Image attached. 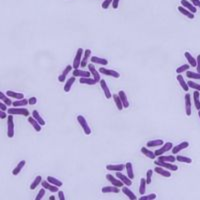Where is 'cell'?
I'll return each instance as SVG.
<instances>
[{"label":"cell","instance_id":"1","mask_svg":"<svg viewBox=\"0 0 200 200\" xmlns=\"http://www.w3.org/2000/svg\"><path fill=\"white\" fill-rule=\"evenodd\" d=\"M8 114L12 115H21V116H29V111L26 108H21V107H14V108H8Z\"/></svg>","mask_w":200,"mask_h":200},{"label":"cell","instance_id":"2","mask_svg":"<svg viewBox=\"0 0 200 200\" xmlns=\"http://www.w3.org/2000/svg\"><path fill=\"white\" fill-rule=\"evenodd\" d=\"M83 54H84V50L82 48H78L77 51H76L75 57H74V60H73V64H72L74 69H78L80 67L82 58H83Z\"/></svg>","mask_w":200,"mask_h":200},{"label":"cell","instance_id":"3","mask_svg":"<svg viewBox=\"0 0 200 200\" xmlns=\"http://www.w3.org/2000/svg\"><path fill=\"white\" fill-rule=\"evenodd\" d=\"M77 121L80 124V126L82 127V129H83L84 133L86 135H90L91 134V128L88 125V123H87L85 117L83 115H78L77 116Z\"/></svg>","mask_w":200,"mask_h":200},{"label":"cell","instance_id":"4","mask_svg":"<svg viewBox=\"0 0 200 200\" xmlns=\"http://www.w3.org/2000/svg\"><path fill=\"white\" fill-rule=\"evenodd\" d=\"M7 136L9 138H13L14 136V120L12 114H8L7 117Z\"/></svg>","mask_w":200,"mask_h":200},{"label":"cell","instance_id":"5","mask_svg":"<svg viewBox=\"0 0 200 200\" xmlns=\"http://www.w3.org/2000/svg\"><path fill=\"white\" fill-rule=\"evenodd\" d=\"M173 148V145L171 142H166L164 143V144L161 146V148H159V149H156L154 152H155V155L156 156H161L163 155L165 152H168L169 150H171Z\"/></svg>","mask_w":200,"mask_h":200},{"label":"cell","instance_id":"6","mask_svg":"<svg viewBox=\"0 0 200 200\" xmlns=\"http://www.w3.org/2000/svg\"><path fill=\"white\" fill-rule=\"evenodd\" d=\"M155 165H158V166H162L164 168H166L168 169V170H170V171H176L178 170V166L175 165V164H173V163H170V162H164V161H159V160H157L154 162Z\"/></svg>","mask_w":200,"mask_h":200},{"label":"cell","instance_id":"7","mask_svg":"<svg viewBox=\"0 0 200 200\" xmlns=\"http://www.w3.org/2000/svg\"><path fill=\"white\" fill-rule=\"evenodd\" d=\"M105 177H106L107 180H108L112 184V185H115V186L119 187V188L124 186V183H123L119 178L115 177L114 175H112V174H106Z\"/></svg>","mask_w":200,"mask_h":200},{"label":"cell","instance_id":"8","mask_svg":"<svg viewBox=\"0 0 200 200\" xmlns=\"http://www.w3.org/2000/svg\"><path fill=\"white\" fill-rule=\"evenodd\" d=\"M99 72L101 74H104L106 76H111V77H114V78H119L120 77V74L117 72V71L112 70V69H108V68H105V67L99 68Z\"/></svg>","mask_w":200,"mask_h":200},{"label":"cell","instance_id":"9","mask_svg":"<svg viewBox=\"0 0 200 200\" xmlns=\"http://www.w3.org/2000/svg\"><path fill=\"white\" fill-rule=\"evenodd\" d=\"M87 67H88V70L90 71L92 77H93L97 82H100V80H101V79H100V72L95 68V66H94L93 64H92V62L87 65Z\"/></svg>","mask_w":200,"mask_h":200},{"label":"cell","instance_id":"10","mask_svg":"<svg viewBox=\"0 0 200 200\" xmlns=\"http://www.w3.org/2000/svg\"><path fill=\"white\" fill-rule=\"evenodd\" d=\"M154 172H156L157 174H159V175H161V176H163V177H170V176H171L170 170H168V169L164 168V167H162V166L156 165V167L154 168Z\"/></svg>","mask_w":200,"mask_h":200},{"label":"cell","instance_id":"11","mask_svg":"<svg viewBox=\"0 0 200 200\" xmlns=\"http://www.w3.org/2000/svg\"><path fill=\"white\" fill-rule=\"evenodd\" d=\"M41 184H42V187H44L45 189H47V190H49L51 192H58L59 191V187L54 185V184H52V183H50L48 180H42Z\"/></svg>","mask_w":200,"mask_h":200},{"label":"cell","instance_id":"12","mask_svg":"<svg viewBox=\"0 0 200 200\" xmlns=\"http://www.w3.org/2000/svg\"><path fill=\"white\" fill-rule=\"evenodd\" d=\"M184 100H185V113L187 116L191 115V97L190 94L187 93L184 96Z\"/></svg>","mask_w":200,"mask_h":200},{"label":"cell","instance_id":"13","mask_svg":"<svg viewBox=\"0 0 200 200\" xmlns=\"http://www.w3.org/2000/svg\"><path fill=\"white\" fill-rule=\"evenodd\" d=\"M125 165L124 164H108L106 166V169L108 171H116V172H122L124 170Z\"/></svg>","mask_w":200,"mask_h":200},{"label":"cell","instance_id":"14","mask_svg":"<svg viewBox=\"0 0 200 200\" xmlns=\"http://www.w3.org/2000/svg\"><path fill=\"white\" fill-rule=\"evenodd\" d=\"M72 74H73V76H75V77H79V78L90 77L91 76V73H90L89 70L86 71V70H81V69H74Z\"/></svg>","mask_w":200,"mask_h":200},{"label":"cell","instance_id":"15","mask_svg":"<svg viewBox=\"0 0 200 200\" xmlns=\"http://www.w3.org/2000/svg\"><path fill=\"white\" fill-rule=\"evenodd\" d=\"M180 4L182 5L183 7H185L186 9H188L189 11H191V12L194 13V14H195V13L197 12L196 7L194 6V4H193L191 1H188V0H181Z\"/></svg>","mask_w":200,"mask_h":200},{"label":"cell","instance_id":"16","mask_svg":"<svg viewBox=\"0 0 200 200\" xmlns=\"http://www.w3.org/2000/svg\"><path fill=\"white\" fill-rule=\"evenodd\" d=\"M99 83H100V86H101L102 90H103V92H104V95H105V97H106L107 99H110L111 97H112V95H111L110 89L108 88V85H107L106 81H105L104 79H101Z\"/></svg>","mask_w":200,"mask_h":200},{"label":"cell","instance_id":"17","mask_svg":"<svg viewBox=\"0 0 200 200\" xmlns=\"http://www.w3.org/2000/svg\"><path fill=\"white\" fill-rule=\"evenodd\" d=\"M90 57H91V50L90 49H85L84 50V54H83V58H82L81 65H80L81 68H84L85 66L88 65L87 63H88V60H89Z\"/></svg>","mask_w":200,"mask_h":200},{"label":"cell","instance_id":"18","mask_svg":"<svg viewBox=\"0 0 200 200\" xmlns=\"http://www.w3.org/2000/svg\"><path fill=\"white\" fill-rule=\"evenodd\" d=\"M116 177L119 178L120 180L124 183V185H126V186H131L132 185V179H130L128 176L124 175V174H122L121 172H117L116 173Z\"/></svg>","mask_w":200,"mask_h":200},{"label":"cell","instance_id":"19","mask_svg":"<svg viewBox=\"0 0 200 200\" xmlns=\"http://www.w3.org/2000/svg\"><path fill=\"white\" fill-rule=\"evenodd\" d=\"M178 11L180 12L182 15H184V16L188 17L189 19H194V17H195V15H194V13H192L191 11H189L188 9H186L185 7H183L182 5H179V6L177 7Z\"/></svg>","mask_w":200,"mask_h":200},{"label":"cell","instance_id":"20","mask_svg":"<svg viewBox=\"0 0 200 200\" xmlns=\"http://www.w3.org/2000/svg\"><path fill=\"white\" fill-rule=\"evenodd\" d=\"M188 146H189V142H186V141L181 142L180 144H177L176 146H174L172 148V154H177V153H179L181 150L188 148Z\"/></svg>","mask_w":200,"mask_h":200},{"label":"cell","instance_id":"21","mask_svg":"<svg viewBox=\"0 0 200 200\" xmlns=\"http://www.w3.org/2000/svg\"><path fill=\"white\" fill-rule=\"evenodd\" d=\"M91 62L94 63V64H99V65H102V66H105L108 64V60L105 59V58H101V57H98V56H92V57L90 58Z\"/></svg>","mask_w":200,"mask_h":200},{"label":"cell","instance_id":"22","mask_svg":"<svg viewBox=\"0 0 200 200\" xmlns=\"http://www.w3.org/2000/svg\"><path fill=\"white\" fill-rule=\"evenodd\" d=\"M72 68H73L72 65H67V66H66L65 69L63 70V72L58 76V80H59L60 82H64V81L66 80V77H67L68 73L70 72L71 70H72Z\"/></svg>","mask_w":200,"mask_h":200},{"label":"cell","instance_id":"23","mask_svg":"<svg viewBox=\"0 0 200 200\" xmlns=\"http://www.w3.org/2000/svg\"><path fill=\"white\" fill-rule=\"evenodd\" d=\"M28 122L30 123V124L32 125V127L34 128L35 130H36L37 132H40L41 130H42V125L40 124V123L34 118V117H28Z\"/></svg>","mask_w":200,"mask_h":200},{"label":"cell","instance_id":"24","mask_svg":"<svg viewBox=\"0 0 200 200\" xmlns=\"http://www.w3.org/2000/svg\"><path fill=\"white\" fill-rule=\"evenodd\" d=\"M184 56H185V58L187 59L188 61V64L191 66V67H196L197 65V60L196 58H194L193 56L188 52V51H186V52H184Z\"/></svg>","mask_w":200,"mask_h":200},{"label":"cell","instance_id":"25","mask_svg":"<svg viewBox=\"0 0 200 200\" xmlns=\"http://www.w3.org/2000/svg\"><path fill=\"white\" fill-rule=\"evenodd\" d=\"M102 193H118L119 192V187L115 185H110V186H104L101 189Z\"/></svg>","mask_w":200,"mask_h":200},{"label":"cell","instance_id":"26","mask_svg":"<svg viewBox=\"0 0 200 200\" xmlns=\"http://www.w3.org/2000/svg\"><path fill=\"white\" fill-rule=\"evenodd\" d=\"M118 95H119L120 99L122 101L124 108H128V107H129V105H130V103H129V101H128V99H127V95H126V93L124 92V90H120L118 92Z\"/></svg>","mask_w":200,"mask_h":200},{"label":"cell","instance_id":"27","mask_svg":"<svg viewBox=\"0 0 200 200\" xmlns=\"http://www.w3.org/2000/svg\"><path fill=\"white\" fill-rule=\"evenodd\" d=\"M6 94L10 97V98H14V99H22L24 98V94L21 93V92H15L12 90H7Z\"/></svg>","mask_w":200,"mask_h":200},{"label":"cell","instance_id":"28","mask_svg":"<svg viewBox=\"0 0 200 200\" xmlns=\"http://www.w3.org/2000/svg\"><path fill=\"white\" fill-rule=\"evenodd\" d=\"M177 81H178V83L180 84V86H181V88L185 91V92H188V89L190 88V87L188 86V84H187V82L184 80V78H183V76H181V74H178L177 75Z\"/></svg>","mask_w":200,"mask_h":200},{"label":"cell","instance_id":"29","mask_svg":"<svg viewBox=\"0 0 200 200\" xmlns=\"http://www.w3.org/2000/svg\"><path fill=\"white\" fill-rule=\"evenodd\" d=\"M164 144V141L162 139H155V140H149L146 143V146L148 148H152V147H158V146H162Z\"/></svg>","mask_w":200,"mask_h":200},{"label":"cell","instance_id":"30","mask_svg":"<svg viewBox=\"0 0 200 200\" xmlns=\"http://www.w3.org/2000/svg\"><path fill=\"white\" fill-rule=\"evenodd\" d=\"M122 192L124 193V195H126L130 200H136L137 199V196L132 192V190H130V189L128 187H126V186L122 187Z\"/></svg>","mask_w":200,"mask_h":200},{"label":"cell","instance_id":"31","mask_svg":"<svg viewBox=\"0 0 200 200\" xmlns=\"http://www.w3.org/2000/svg\"><path fill=\"white\" fill-rule=\"evenodd\" d=\"M25 164H26V161H25V160H21V161H20V162L17 164V166L13 169V171H12L13 175H15V176L18 175V174H19L20 172H21V170L23 169V167L25 166Z\"/></svg>","mask_w":200,"mask_h":200},{"label":"cell","instance_id":"32","mask_svg":"<svg viewBox=\"0 0 200 200\" xmlns=\"http://www.w3.org/2000/svg\"><path fill=\"white\" fill-rule=\"evenodd\" d=\"M79 82L81 84H87V85H95L96 83H98L94 78H91V77H82L80 78Z\"/></svg>","mask_w":200,"mask_h":200},{"label":"cell","instance_id":"33","mask_svg":"<svg viewBox=\"0 0 200 200\" xmlns=\"http://www.w3.org/2000/svg\"><path fill=\"white\" fill-rule=\"evenodd\" d=\"M125 169H126V172H127V176L133 180V178H134V172H133V165H132V163L131 162H127L125 164Z\"/></svg>","mask_w":200,"mask_h":200},{"label":"cell","instance_id":"34","mask_svg":"<svg viewBox=\"0 0 200 200\" xmlns=\"http://www.w3.org/2000/svg\"><path fill=\"white\" fill-rule=\"evenodd\" d=\"M141 152H142L145 156H147L148 158H150V159H155V157H156L155 152H153V151L149 150L147 147H142V148H141Z\"/></svg>","mask_w":200,"mask_h":200},{"label":"cell","instance_id":"35","mask_svg":"<svg viewBox=\"0 0 200 200\" xmlns=\"http://www.w3.org/2000/svg\"><path fill=\"white\" fill-rule=\"evenodd\" d=\"M27 104H29V100L26 98H22V99H17L16 101L13 102V107H24Z\"/></svg>","mask_w":200,"mask_h":200},{"label":"cell","instance_id":"36","mask_svg":"<svg viewBox=\"0 0 200 200\" xmlns=\"http://www.w3.org/2000/svg\"><path fill=\"white\" fill-rule=\"evenodd\" d=\"M158 160H159V161H164V162L174 163V162H175V160H176V157L173 156V155H166V156L161 155V156L158 157Z\"/></svg>","mask_w":200,"mask_h":200},{"label":"cell","instance_id":"37","mask_svg":"<svg viewBox=\"0 0 200 200\" xmlns=\"http://www.w3.org/2000/svg\"><path fill=\"white\" fill-rule=\"evenodd\" d=\"M75 79H76L75 76H72V77H70L67 81H66V83L64 85V91L65 92H69L70 91L71 87H72V85L74 84V82H75Z\"/></svg>","mask_w":200,"mask_h":200},{"label":"cell","instance_id":"38","mask_svg":"<svg viewBox=\"0 0 200 200\" xmlns=\"http://www.w3.org/2000/svg\"><path fill=\"white\" fill-rule=\"evenodd\" d=\"M200 93L198 90H195L193 92V100H194V105H195L196 109L200 110V99H199Z\"/></svg>","mask_w":200,"mask_h":200},{"label":"cell","instance_id":"39","mask_svg":"<svg viewBox=\"0 0 200 200\" xmlns=\"http://www.w3.org/2000/svg\"><path fill=\"white\" fill-rule=\"evenodd\" d=\"M112 98H113L118 110H122L123 108H124V106H123V103H122V101H121L118 94H113V95H112Z\"/></svg>","mask_w":200,"mask_h":200},{"label":"cell","instance_id":"40","mask_svg":"<svg viewBox=\"0 0 200 200\" xmlns=\"http://www.w3.org/2000/svg\"><path fill=\"white\" fill-rule=\"evenodd\" d=\"M0 99H1V101H3L4 103H6L8 106H11V105H13V103H12V100H11V98H10V97L6 94L5 95L3 92L1 91L0 92Z\"/></svg>","mask_w":200,"mask_h":200},{"label":"cell","instance_id":"41","mask_svg":"<svg viewBox=\"0 0 200 200\" xmlns=\"http://www.w3.org/2000/svg\"><path fill=\"white\" fill-rule=\"evenodd\" d=\"M146 178H141L140 179V185H139V193L141 195H144L146 191Z\"/></svg>","mask_w":200,"mask_h":200},{"label":"cell","instance_id":"42","mask_svg":"<svg viewBox=\"0 0 200 200\" xmlns=\"http://www.w3.org/2000/svg\"><path fill=\"white\" fill-rule=\"evenodd\" d=\"M176 160L178 162H182V163H187V164H190L192 162V159L190 157H187V156H183V155H178L176 156Z\"/></svg>","mask_w":200,"mask_h":200},{"label":"cell","instance_id":"43","mask_svg":"<svg viewBox=\"0 0 200 200\" xmlns=\"http://www.w3.org/2000/svg\"><path fill=\"white\" fill-rule=\"evenodd\" d=\"M47 180L50 182V183H52V184H54V185H56V186H58V187H61L62 186V181H60L59 179H57V178H55V177H53V176H48L47 177Z\"/></svg>","mask_w":200,"mask_h":200},{"label":"cell","instance_id":"44","mask_svg":"<svg viewBox=\"0 0 200 200\" xmlns=\"http://www.w3.org/2000/svg\"><path fill=\"white\" fill-rule=\"evenodd\" d=\"M32 116L34 117L35 119H36L41 125L42 126H44L45 125V121H44V119L42 118V117L40 116V114H39V112L37 111V110H34L33 112H32Z\"/></svg>","mask_w":200,"mask_h":200},{"label":"cell","instance_id":"45","mask_svg":"<svg viewBox=\"0 0 200 200\" xmlns=\"http://www.w3.org/2000/svg\"><path fill=\"white\" fill-rule=\"evenodd\" d=\"M186 76L190 79H195V80H200V73L198 72H193V71H186Z\"/></svg>","mask_w":200,"mask_h":200},{"label":"cell","instance_id":"46","mask_svg":"<svg viewBox=\"0 0 200 200\" xmlns=\"http://www.w3.org/2000/svg\"><path fill=\"white\" fill-rule=\"evenodd\" d=\"M42 182V177H41L40 175H38L36 178L34 179V181L31 183V185H30V189L31 190H34V189H36V187L39 185V184Z\"/></svg>","mask_w":200,"mask_h":200},{"label":"cell","instance_id":"47","mask_svg":"<svg viewBox=\"0 0 200 200\" xmlns=\"http://www.w3.org/2000/svg\"><path fill=\"white\" fill-rule=\"evenodd\" d=\"M189 67H190V65H189V64H183L181 66H179V67L176 69V73L177 74H181L182 72H186V71H188Z\"/></svg>","mask_w":200,"mask_h":200},{"label":"cell","instance_id":"48","mask_svg":"<svg viewBox=\"0 0 200 200\" xmlns=\"http://www.w3.org/2000/svg\"><path fill=\"white\" fill-rule=\"evenodd\" d=\"M187 84H188L189 87H190V88H192V89H194V90H198V91L200 92V84L196 83V82H194V81H192V80H188Z\"/></svg>","mask_w":200,"mask_h":200},{"label":"cell","instance_id":"49","mask_svg":"<svg viewBox=\"0 0 200 200\" xmlns=\"http://www.w3.org/2000/svg\"><path fill=\"white\" fill-rule=\"evenodd\" d=\"M157 198V195L155 193H151V194H147V195L141 196L140 200H154Z\"/></svg>","mask_w":200,"mask_h":200},{"label":"cell","instance_id":"50","mask_svg":"<svg viewBox=\"0 0 200 200\" xmlns=\"http://www.w3.org/2000/svg\"><path fill=\"white\" fill-rule=\"evenodd\" d=\"M153 172L154 170H152V169H148V171L146 173V182L147 184H150L151 183V179H152V175H153Z\"/></svg>","mask_w":200,"mask_h":200},{"label":"cell","instance_id":"51","mask_svg":"<svg viewBox=\"0 0 200 200\" xmlns=\"http://www.w3.org/2000/svg\"><path fill=\"white\" fill-rule=\"evenodd\" d=\"M44 195H45V188L43 187V188H41L40 190H39L37 196L35 197V200H41V199L44 197Z\"/></svg>","mask_w":200,"mask_h":200},{"label":"cell","instance_id":"52","mask_svg":"<svg viewBox=\"0 0 200 200\" xmlns=\"http://www.w3.org/2000/svg\"><path fill=\"white\" fill-rule=\"evenodd\" d=\"M112 2H113V0H104V1L102 2L101 6L103 9H107L110 6V4H112Z\"/></svg>","mask_w":200,"mask_h":200},{"label":"cell","instance_id":"53","mask_svg":"<svg viewBox=\"0 0 200 200\" xmlns=\"http://www.w3.org/2000/svg\"><path fill=\"white\" fill-rule=\"evenodd\" d=\"M7 107H8V105H7L6 103H4L3 101L0 102V109H1L2 111H7V110H8Z\"/></svg>","mask_w":200,"mask_h":200},{"label":"cell","instance_id":"54","mask_svg":"<svg viewBox=\"0 0 200 200\" xmlns=\"http://www.w3.org/2000/svg\"><path fill=\"white\" fill-rule=\"evenodd\" d=\"M29 100V105H35L37 103V98L36 97H30Z\"/></svg>","mask_w":200,"mask_h":200},{"label":"cell","instance_id":"55","mask_svg":"<svg viewBox=\"0 0 200 200\" xmlns=\"http://www.w3.org/2000/svg\"><path fill=\"white\" fill-rule=\"evenodd\" d=\"M8 117V113H6V111H0V118L1 119H5Z\"/></svg>","mask_w":200,"mask_h":200},{"label":"cell","instance_id":"56","mask_svg":"<svg viewBox=\"0 0 200 200\" xmlns=\"http://www.w3.org/2000/svg\"><path fill=\"white\" fill-rule=\"evenodd\" d=\"M119 1L120 0H113V2H112V7L114 9H117L119 6Z\"/></svg>","mask_w":200,"mask_h":200},{"label":"cell","instance_id":"57","mask_svg":"<svg viewBox=\"0 0 200 200\" xmlns=\"http://www.w3.org/2000/svg\"><path fill=\"white\" fill-rule=\"evenodd\" d=\"M196 60H197V65H196V68H197V72L200 73V54L196 57Z\"/></svg>","mask_w":200,"mask_h":200},{"label":"cell","instance_id":"58","mask_svg":"<svg viewBox=\"0 0 200 200\" xmlns=\"http://www.w3.org/2000/svg\"><path fill=\"white\" fill-rule=\"evenodd\" d=\"M190 1L194 4V6L200 9V0H190Z\"/></svg>","mask_w":200,"mask_h":200},{"label":"cell","instance_id":"59","mask_svg":"<svg viewBox=\"0 0 200 200\" xmlns=\"http://www.w3.org/2000/svg\"><path fill=\"white\" fill-rule=\"evenodd\" d=\"M58 198L59 200H65V196H64V192L63 191H58Z\"/></svg>","mask_w":200,"mask_h":200},{"label":"cell","instance_id":"60","mask_svg":"<svg viewBox=\"0 0 200 200\" xmlns=\"http://www.w3.org/2000/svg\"><path fill=\"white\" fill-rule=\"evenodd\" d=\"M49 199H50V200H54V199H55V197H54V196H50V197H49Z\"/></svg>","mask_w":200,"mask_h":200},{"label":"cell","instance_id":"61","mask_svg":"<svg viewBox=\"0 0 200 200\" xmlns=\"http://www.w3.org/2000/svg\"><path fill=\"white\" fill-rule=\"evenodd\" d=\"M198 116H199V119H200V110H198Z\"/></svg>","mask_w":200,"mask_h":200}]
</instances>
